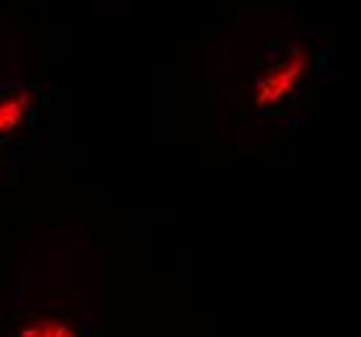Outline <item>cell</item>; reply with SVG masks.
Here are the masks:
<instances>
[{
  "label": "cell",
  "instance_id": "3",
  "mask_svg": "<svg viewBox=\"0 0 361 337\" xmlns=\"http://www.w3.org/2000/svg\"><path fill=\"white\" fill-rule=\"evenodd\" d=\"M26 107H29V96L24 91L0 101V135H8V132L16 130L26 115Z\"/></svg>",
  "mask_w": 361,
  "mask_h": 337
},
{
  "label": "cell",
  "instance_id": "2",
  "mask_svg": "<svg viewBox=\"0 0 361 337\" xmlns=\"http://www.w3.org/2000/svg\"><path fill=\"white\" fill-rule=\"evenodd\" d=\"M18 337H75V329L60 317H37L18 329Z\"/></svg>",
  "mask_w": 361,
  "mask_h": 337
},
{
  "label": "cell",
  "instance_id": "1",
  "mask_svg": "<svg viewBox=\"0 0 361 337\" xmlns=\"http://www.w3.org/2000/svg\"><path fill=\"white\" fill-rule=\"evenodd\" d=\"M304 70H307V58H304L302 50H294L276 70H271L263 81L257 83L255 104L257 107H271L276 101L286 99L288 94L296 89V83L302 81Z\"/></svg>",
  "mask_w": 361,
  "mask_h": 337
}]
</instances>
